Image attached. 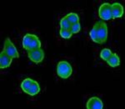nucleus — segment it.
<instances>
[{"label": "nucleus", "instance_id": "1", "mask_svg": "<svg viewBox=\"0 0 125 109\" xmlns=\"http://www.w3.org/2000/svg\"><path fill=\"white\" fill-rule=\"evenodd\" d=\"M22 43H23V47L28 51L41 48L40 40L37 35H33V34H27L24 35Z\"/></svg>", "mask_w": 125, "mask_h": 109}, {"label": "nucleus", "instance_id": "2", "mask_svg": "<svg viewBox=\"0 0 125 109\" xmlns=\"http://www.w3.org/2000/svg\"><path fill=\"white\" fill-rule=\"evenodd\" d=\"M73 73V68L71 65L68 61L62 60L58 63L57 66V74L59 77L62 79H67Z\"/></svg>", "mask_w": 125, "mask_h": 109}, {"label": "nucleus", "instance_id": "3", "mask_svg": "<svg viewBox=\"0 0 125 109\" xmlns=\"http://www.w3.org/2000/svg\"><path fill=\"white\" fill-rule=\"evenodd\" d=\"M96 30L98 40H100L101 44L106 42L108 39V25L104 21H98L94 25Z\"/></svg>", "mask_w": 125, "mask_h": 109}, {"label": "nucleus", "instance_id": "4", "mask_svg": "<svg viewBox=\"0 0 125 109\" xmlns=\"http://www.w3.org/2000/svg\"><path fill=\"white\" fill-rule=\"evenodd\" d=\"M98 15L103 20H110L112 17V7L108 3H104L98 9Z\"/></svg>", "mask_w": 125, "mask_h": 109}, {"label": "nucleus", "instance_id": "5", "mask_svg": "<svg viewBox=\"0 0 125 109\" xmlns=\"http://www.w3.org/2000/svg\"><path fill=\"white\" fill-rule=\"evenodd\" d=\"M3 51L5 52L8 55H9L12 58H19V54L18 50L16 49L13 42L10 40L9 38H7L4 42V48H3Z\"/></svg>", "mask_w": 125, "mask_h": 109}, {"label": "nucleus", "instance_id": "6", "mask_svg": "<svg viewBox=\"0 0 125 109\" xmlns=\"http://www.w3.org/2000/svg\"><path fill=\"white\" fill-rule=\"evenodd\" d=\"M28 56L30 60L36 64H39L40 62H42L44 59V52L43 50L40 48V49H36L29 51Z\"/></svg>", "mask_w": 125, "mask_h": 109}, {"label": "nucleus", "instance_id": "7", "mask_svg": "<svg viewBox=\"0 0 125 109\" xmlns=\"http://www.w3.org/2000/svg\"><path fill=\"white\" fill-rule=\"evenodd\" d=\"M86 107L88 109H103L104 103L100 98L97 97V96H93L88 101Z\"/></svg>", "mask_w": 125, "mask_h": 109}, {"label": "nucleus", "instance_id": "8", "mask_svg": "<svg viewBox=\"0 0 125 109\" xmlns=\"http://www.w3.org/2000/svg\"><path fill=\"white\" fill-rule=\"evenodd\" d=\"M112 7V17L113 19H117V18H121L124 15V6L119 3H114L111 4Z\"/></svg>", "mask_w": 125, "mask_h": 109}, {"label": "nucleus", "instance_id": "9", "mask_svg": "<svg viewBox=\"0 0 125 109\" xmlns=\"http://www.w3.org/2000/svg\"><path fill=\"white\" fill-rule=\"evenodd\" d=\"M13 58L10 57L9 55H8L4 51H2L0 54V68L1 69H5L10 66V65L12 63Z\"/></svg>", "mask_w": 125, "mask_h": 109}, {"label": "nucleus", "instance_id": "10", "mask_svg": "<svg viewBox=\"0 0 125 109\" xmlns=\"http://www.w3.org/2000/svg\"><path fill=\"white\" fill-rule=\"evenodd\" d=\"M107 63L109 65L112 67H116L120 65V59L119 56L116 53H113L112 55L110 56V58L107 60Z\"/></svg>", "mask_w": 125, "mask_h": 109}, {"label": "nucleus", "instance_id": "11", "mask_svg": "<svg viewBox=\"0 0 125 109\" xmlns=\"http://www.w3.org/2000/svg\"><path fill=\"white\" fill-rule=\"evenodd\" d=\"M40 92V86L39 84L38 83V82H36V81H33V84H32V86H30L29 92H28L27 94L30 95V96H36L39 92Z\"/></svg>", "mask_w": 125, "mask_h": 109}, {"label": "nucleus", "instance_id": "12", "mask_svg": "<svg viewBox=\"0 0 125 109\" xmlns=\"http://www.w3.org/2000/svg\"><path fill=\"white\" fill-rule=\"evenodd\" d=\"M33 79H31V78H26V79H24L23 82H22L21 83V89L25 93H28V92H29L30 86H32V84H33Z\"/></svg>", "mask_w": 125, "mask_h": 109}, {"label": "nucleus", "instance_id": "13", "mask_svg": "<svg viewBox=\"0 0 125 109\" xmlns=\"http://www.w3.org/2000/svg\"><path fill=\"white\" fill-rule=\"evenodd\" d=\"M68 19L69 20V22L71 23V25H73V24L78 23L79 22V17L76 13H73V12H71V13L68 14L67 15Z\"/></svg>", "mask_w": 125, "mask_h": 109}, {"label": "nucleus", "instance_id": "14", "mask_svg": "<svg viewBox=\"0 0 125 109\" xmlns=\"http://www.w3.org/2000/svg\"><path fill=\"white\" fill-rule=\"evenodd\" d=\"M71 23L68 19L67 16H64L62 19L60 20V27L62 29H69L71 27Z\"/></svg>", "mask_w": 125, "mask_h": 109}, {"label": "nucleus", "instance_id": "15", "mask_svg": "<svg viewBox=\"0 0 125 109\" xmlns=\"http://www.w3.org/2000/svg\"><path fill=\"white\" fill-rule=\"evenodd\" d=\"M112 51L109 49H104L101 50L100 52V57L102 58L103 60H104L105 61H107L108 59L110 58V56L112 55Z\"/></svg>", "mask_w": 125, "mask_h": 109}, {"label": "nucleus", "instance_id": "16", "mask_svg": "<svg viewBox=\"0 0 125 109\" xmlns=\"http://www.w3.org/2000/svg\"><path fill=\"white\" fill-rule=\"evenodd\" d=\"M59 35H61L62 38L63 39H69V38L72 37L73 34L71 33L69 29H60L59 30Z\"/></svg>", "mask_w": 125, "mask_h": 109}, {"label": "nucleus", "instance_id": "17", "mask_svg": "<svg viewBox=\"0 0 125 109\" xmlns=\"http://www.w3.org/2000/svg\"><path fill=\"white\" fill-rule=\"evenodd\" d=\"M80 29H81V25H80L79 22L78 23H76V24H73V25H71V27H70L69 30L71 31V33L73 35V34H77L78 32L80 31Z\"/></svg>", "mask_w": 125, "mask_h": 109}]
</instances>
